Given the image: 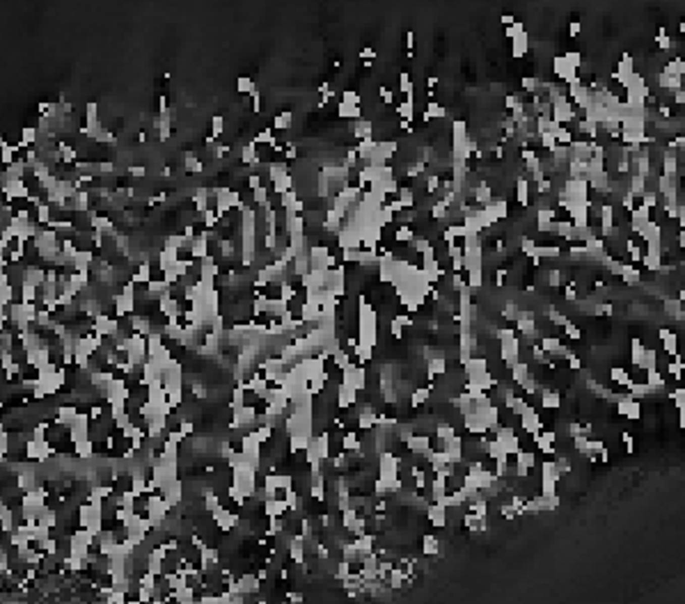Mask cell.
Instances as JSON below:
<instances>
[{
	"label": "cell",
	"mask_w": 685,
	"mask_h": 604,
	"mask_svg": "<svg viewBox=\"0 0 685 604\" xmlns=\"http://www.w3.org/2000/svg\"><path fill=\"white\" fill-rule=\"evenodd\" d=\"M561 57H564L566 62L573 67V69H580V67H582V53H577V50H566Z\"/></svg>",
	"instance_id": "e0dca14e"
},
{
	"label": "cell",
	"mask_w": 685,
	"mask_h": 604,
	"mask_svg": "<svg viewBox=\"0 0 685 604\" xmlns=\"http://www.w3.org/2000/svg\"><path fill=\"white\" fill-rule=\"evenodd\" d=\"M621 440H623V444H625V453H635V442H633L630 433L623 431V433H621Z\"/></svg>",
	"instance_id": "d6986e66"
},
{
	"label": "cell",
	"mask_w": 685,
	"mask_h": 604,
	"mask_svg": "<svg viewBox=\"0 0 685 604\" xmlns=\"http://www.w3.org/2000/svg\"><path fill=\"white\" fill-rule=\"evenodd\" d=\"M250 105H252V112H254V114L261 112V94H259V89L250 94Z\"/></svg>",
	"instance_id": "ac0fdd59"
},
{
	"label": "cell",
	"mask_w": 685,
	"mask_h": 604,
	"mask_svg": "<svg viewBox=\"0 0 685 604\" xmlns=\"http://www.w3.org/2000/svg\"><path fill=\"white\" fill-rule=\"evenodd\" d=\"M291 126H293V112L291 110H284V112L275 114V117L271 119V129L278 131V133H287Z\"/></svg>",
	"instance_id": "52a82bcc"
},
{
	"label": "cell",
	"mask_w": 685,
	"mask_h": 604,
	"mask_svg": "<svg viewBox=\"0 0 685 604\" xmlns=\"http://www.w3.org/2000/svg\"><path fill=\"white\" fill-rule=\"evenodd\" d=\"M502 23H504L506 28H509V25H513V23H516V19H513L511 14H502Z\"/></svg>",
	"instance_id": "603a6c76"
},
{
	"label": "cell",
	"mask_w": 685,
	"mask_h": 604,
	"mask_svg": "<svg viewBox=\"0 0 685 604\" xmlns=\"http://www.w3.org/2000/svg\"><path fill=\"white\" fill-rule=\"evenodd\" d=\"M658 337H660V341H662V350H665V355L671 357V355H676V352H678V334H676V332L662 327V330L658 332Z\"/></svg>",
	"instance_id": "5b68a950"
},
{
	"label": "cell",
	"mask_w": 685,
	"mask_h": 604,
	"mask_svg": "<svg viewBox=\"0 0 685 604\" xmlns=\"http://www.w3.org/2000/svg\"><path fill=\"white\" fill-rule=\"evenodd\" d=\"M541 407L543 410H559L561 407V394L557 389H541Z\"/></svg>",
	"instance_id": "8992f818"
},
{
	"label": "cell",
	"mask_w": 685,
	"mask_h": 604,
	"mask_svg": "<svg viewBox=\"0 0 685 604\" xmlns=\"http://www.w3.org/2000/svg\"><path fill=\"white\" fill-rule=\"evenodd\" d=\"M504 35L506 37H509V39H518V37H520V35H525V25H522L520 23V21H516V23H513V25H509V28H504Z\"/></svg>",
	"instance_id": "9a60e30c"
},
{
	"label": "cell",
	"mask_w": 685,
	"mask_h": 604,
	"mask_svg": "<svg viewBox=\"0 0 685 604\" xmlns=\"http://www.w3.org/2000/svg\"><path fill=\"white\" fill-rule=\"evenodd\" d=\"M671 101H676V105H683V101H685L683 87H678V89H674V92H671Z\"/></svg>",
	"instance_id": "ffe728a7"
},
{
	"label": "cell",
	"mask_w": 685,
	"mask_h": 604,
	"mask_svg": "<svg viewBox=\"0 0 685 604\" xmlns=\"http://www.w3.org/2000/svg\"><path fill=\"white\" fill-rule=\"evenodd\" d=\"M616 412H619V416L637 421L642 416V405H640V401H635V398H619V401H616Z\"/></svg>",
	"instance_id": "3957f363"
},
{
	"label": "cell",
	"mask_w": 685,
	"mask_h": 604,
	"mask_svg": "<svg viewBox=\"0 0 685 604\" xmlns=\"http://www.w3.org/2000/svg\"><path fill=\"white\" fill-rule=\"evenodd\" d=\"M337 117L339 119H351V122H357V119H362V105H348V103H342V101H339Z\"/></svg>",
	"instance_id": "ba28073f"
},
{
	"label": "cell",
	"mask_w": 685,
	"mask_h": 604,
	"mask_svg": "<svg viewBox=\"0 0 685 604\" xmlns=\"http://www.w3.org/2000/svg\"><path fill=\"white\" fill-rule=\"evenodd\" d=\"M552 71H555V76H557V78H559V80H564L566 85H571L573 80H577V78H580V76H577V69H573V67L568 65V62H566V59L561 57V55H559V57H555V59H552Z\"/></svg>",
	"instance_id": "7a4b0ae2"
},
{
	"label": "cell",
	"mask_w": 685,
	"mask_h": 604,
	"mask_svg": "<svg viewBox=\"0 0 685 604\" xmlns=\"http://www.w3.org/2000/svg\"><path fill=\"white\" fill-rule=\"evenodd\" d=\"M536 330V312L534 309H520L516 318V332L518 334H530Z\"/></svg>",
	"instance_id": "277c9868"
},
{
	"label": "cell",
	"mask_w": 685,
	"mask_h": 604,
	"mask_svg": "<svg viewBox=\"0 0 685 604\" xmlns=\"http://www.w3.org/2000/svg\"><path fill=\"white\" fill-rule=\"evenodd\" d=\"M552 105V119H555L559 126H566V124H571V122H575L573 119V103H571V99H559V101H555V103H550Z\"/></svg>",
	"instance_id": "6da1fadb"
},
{
	"label": "cell",
	"mask_w": 685,
	"mask_h": 604,
	"mask_svg": "<svg viewBox=\"0 0 685 604\" xmlns=\"http://www.w3.org/2000/svg\"><path fill=\"white\" fill-rule=\"evenodd\" d=\"M527 50H530V39H527V32H525V35H520L518 39H513L511 55L516 59H520V57H525V55H527Z\"/></svg>",
	"instance_id": "30bf717a"
},
{
	"label": "cell",
	"mask_w": 685,
	"mask_h": 604,
	"mask_svg": "<svg viewBox=\"0 0 685 604\" xmlns=\"http://www.w3.org/2000/svg\"><path fill=\"white\" fill-rule=\"evenodd\" d=\"M674 46V39L667 37V30L665 28H658V48L660 50H669Z\"/></svg>",
	"instance_id": "2e32d148"
},
{
	"label": "cell",
	"mask_w": 685,
	"mask_h": 604,
	"mask_svg": "<svg viewBox=\"0 0 685 604\" xmlns=\"http://www.w3.org/2000/svg\"><path fill=\"white\" fill-rule=\"evenodd\" d=\"M667 396L674 401V405H676V410H685V391H683V387H676L674 391H669Z\"/></svg>",
	"instance_id": "5bb4252c"
},
{
	"label": "cell",
	"mask_w": 685,
	"mask_h": 604,
	"mask_svg": "<svg viewBox=\"0 0 685 604\" xmlns=\"http://www.w3.org/2000/svg\"><path fill=\"white\" fill-rule=\"evenodd\" d=\"M236 89H238V94H245V96H250L252 92H257V85H254V80L252 78H248V76H243V78H238L236 80Z\"/></svg>",
	"instance_id": "4fadbf2b"
},
{
	"label": "cell",
	"mask_w": 685,
	"mask_h": 604,
	"mask_svg": "<svg viewBox=\"0 0 685 604\" xmlns=\"http://www.w3.org/2000/svg\"><path fill=\"white\" fill-rule=\"evenodd\" d=\"M555 469H557V474L564 478V476H568L573 471V462H571V458L568 456H557L555 458Z\"/></svg>",
	"instance_id": "7c38bea8"
},
{
	"label": "cell",
	"mask_w": 685,
	"mask_h": 604,
	"mask_svg": "<svg viewBox=\"0 0 685 604\" xmlns=\"http://www.w3.org/2000/svg\"><path fill=\"white\" fill-rule=\"evenodd\" d=\"M610 380L612 382H619L621 387H625L628 382H630V371H628V369H623V367H612L610 369Z\"/></svg>",
	"instance_id": "8fae6325"
},
{
	"label": "cell",
	"mask_w": 685,
	"mask_h": 604,
	"mask_svg": "<svg viewBox=\"0 0 685 604\" xmlns=\"http://www.w3.org/2000/svg\"><path fill=\"white\" fill-rule=\"evenodd\" d=\"M644 350H646V346H644V341L642 339H630V364L633 367H640V361H642V357H644Z\"/></svg>",
	"instance_id": "9c48e42d"
},
{
	"label": "cell",
	"mask_w": 685,
	"mask_h": 604,
	"mask_svg": "<svg viewBox=\"0 0 685 604\" xmlns=\"http://www.w3.org/2000/svg\"><path fill=\"white\" fill-rule=\"evenodd\" d=\"M360 57H364V62H372V59L376 57V53H374V48H369V46H364V48L360 50Z\"/></svg>",
	"instance_id": "7402d4cb"
},
{
	"label": "cell",
	"mask_w": 685,
	"mask_h": 604,
	"mask_svg": "<svg viewBox=\"0 0 685 604\" xmlns=\"http://www.w3.org/2000/svg\"><path fill=\"white\" fill-rule=\"evenodd\" d=\"M580 32H582V23H580V21H573V23L568 25V35H571V37H577Z\"/></svg>",
	"instance_id": "44dd1931"
}]
</instances>
